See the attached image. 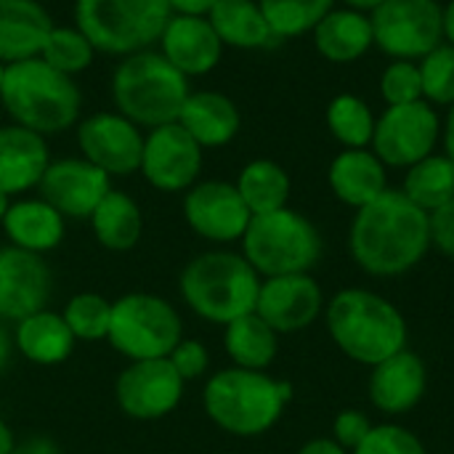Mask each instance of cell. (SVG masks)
Listing matches in <instances>:
<instances>
[{"instance_id": "1", "label": "cell", "mask_w": 454, "mask_h": 454, "mask_svg": "<svg viewBox=\"0 0 454 454\" xmlns=\"http://www.w3.org/2000/svg\"><path fill=\"white\" fill-rule=\"evenodd\" d=\"M431 247V215L399 189H388L375 202L354 210L348 253L354 263L375 279H394L415 271Z\"/></svg>"}, {"instance_id": "2", "label": "cell", "mask_w": 454, "mask_h": 454, "mask_svg": "<svg viewBox=\"0 0 454 454\" xmlns=\"http://www.w3.org/2000/svg\"><path fill=\"white\" fill-rule=\"evenodd\" d=\"M325 327L335 348L362 367H375L410 343V327L399 306L364 287L338 290L325 303Z\"/></svg>"}, {"instance_id": "3", "label": "cell", "mask_w": 454, "mask_h": 454, "mask_svg": "<svg viewBox=\"0 0 454 454\" xmlns=\"http://www.w3.org/2000/svg\"><path fill=\"white\" fill-rule=\"evenodd\" d=\"M0 104L11 122L40 136H53L80 122L82 90L74 77L35 56L5 67Z\"/></svg>"}, {"instance_id": "4", "label": "cell", "mask_w": 454, "mask_h": 454, "mask_svg": "<svg viewBox=\"0 0 454 454\" xmlns=\"http://www.w3.org/2000/svg\"><path fill=\"white\" fill-rule=\"evenodd\" d=\"M293 399V386L261 370L229 367L218 370L202 391L205 415L223 431L239 439L269 434L285 415Z\"/></svg>"}, {"instance_id": "5", "label": "cell", "mask_w": 454, "mask_h": 454, "mask_svg": "<svg viewBox=\"0 0 454 454\" xmlns=\"http://www.w3.org/2000/svg\"><path fill=\"white\" fill-rule=\"evenodd\" d=\"M261 282V274L242 253L207 250L184 266L178 287L181 298L197 317L226 327L255 311Z\"/></svg>"}, {"instance_id": "6", "label": "cell", "mask_w": 454, "mask_h": 454, "mask_svg": "<svg viewBox=\"0 0 454 454\" xmlns=\"http://www.w3.org/2000/svg\"><path fill=\"white\" fill-rule=\"evenodd\" d=\"M189 93V77L154 48L125 56L112 74L114 109L146 130L176 122Z\"/></svg>"}, {"instance_id": "7", "label": "cell", "mask_w": 454, "mask_h": 454, "mask_svg": "<svg viewBox=\"0 0 454 454\" xmlns=\"http://www.w3.org/2000/svg\"><path fill=\"white\" fill-rule=\"evenodd\" d=\"M322 253V231L309 215L293 210L290 205L274 213L253 215L242 237V255L261 274V279L311 274L319 266Z\"/></svg>"}, {"instance_id": "8", "label": "cell", "mask_w": 454, "mask_h": 454, "mask_svg": "<svg viewBox=\"0 0 454 454\" xmlns=\"http://www.w3.org/2000/svg\"><path fill=\"white\" fill-rule=\"evenodd\" d=\"M170 16L168 0H74V27L98 53L120 59L157 45Z\"/></svg>"}, {"instance_id": "9", "label": "cell", "mask_w": 454, "mask_h": 454, "mask_svg": "<svg viewBox=\"0 0 454 454\" xmlns=\"http://www.w3.org/2000/svg\"><path fill=\"white\" fill-rule=\"evenodd\" d=\"M181 338V317L165 298L152 293H128L112 303L106 340L125 359H168Z\"/></svg>"}, {"instance_id": "10", "label": "cell", "mask_w": 454, "mask_h": 454, "mask_svg": "<svg viewBox=\"0 0 454 454\" xmlns=\"http://www.w3.org/2000/svg\"><path fill=\"white\" fill-rule=\"evenodd\" d=\"M375 48L388 59L420 61L444 43V5L439 0H386L370 13Z\"/></svg>"}, {"instance_id": "11", "label": "cell", "mask_w": 454, "mask_h": 454, "mask_svg": "<svg viewBox=\"0 0 454 454\" xmlns=\"http://www.w3.org/2000/svg\"><path fill=\"white\" fill-rule=\"evenodd\" d=\"M442 146V114L428 101L386 106L378 114L370 149L391 170H407Z\"/></svg>"}, {"instance_id": "12", "label": "cell", "mask_w": 454, "mask_h": 454, "mask_svg": "<svg viewBox=\"0 0 454 454\" xmlns=\"http://www.w3.org/2000/svg\"><path fill=\"white\" fill-rule=\"evenodd\" d=\"M77 128V146L80 157L90 165L112 176H133L141 168L144 136L136 122L125 114L114 112H93L80 117Z\"/></svg>"}, {"instance_id": "13", "label": "cell", "mask_w": 454, "mask_h": 454, "mask_svg": "<svg viewBox=\"0 0 454 454\" xmlns=\"http://www.w3.org/2000/svg\"><path fill=\"white\" fill-rule=\"evenodd\" d=\"M202 146L178 125H160L144 136L141 168L138 173L165 194H178L192 189L202 173Z\"/></svg>"}, {"instance_id": "14", "label": "cell", "mask_w": 454, "mask_h": 454, "mask_svg": "<svg viewBox=\"0 0 454 454\" xmlns=\"http://www.w3.org/2000/svg\"><path fill=\"white\" fill-rule=\"evenodd\" d=\"M184 221L197 237L215 245H229L242 242L253 213L231 181L210 178L197 181L184 192Z\"/></svg>"}, {"instance_id": "15", "label": "cell", "mask_w": 454, "mask_h": 454, "mask_svg": "<svg viewBox=\"0 0 454 454\" xmlns=\"http://www.w3.org/2000/svg\"><path fill=\"white\" fill-rule=\"evenodd\" d=\"M184 378L176 372L170 359L130 362L117 383L114 396L120 410L133 420H160L176 412L184 396Z\"/></svg>"}, {"instance_id": "16", "label": "cell", "mask_w": 454, "mask_h": 454, "mask_svg": "<svg viewBox=\"0 0 454 454\" xmlns=\"http://www.w3.org/2000/svg\"><path fill=\"white\" fill-rule=\"evenodd\" d=\"M255 314L277 335H295L325 314V293L311 274L269 277L261 282Z\"/></svg>"}, {"instance_id": "17", "label": "cell", "mask_w": 454, "mask_h": 454, "mask_svg": "<svg viewBox=\"0 0 454 454\" xmlns=\"http://www.w3.org/2000/svg\"><path fill=\"white\" fill-rule=\"evenodd\" d=\"M40 197L64 218H90L96 205L109 194L112 178L85 157L51 160L40 181Z\"/></svg>"}, {"instance_id": "18", "label": "cell", "mask_w": 454, "mask_h": 454, "mask_svg": "<svg viewBox=\"0 0 454 454\" xmlns=\"http://www.w3.org/2000/svg\"><path fill=\"white\" fill-rule=\"evenodd\" d=\"M51 298V271L43 255L27 253L13 245L0 247V319L19 322Z\"/></svg>"}, {"instance_id": "19", "label": "cell", "mask_w": 454, "mask_h": 454, "mask_svg": "<svg viewBox=\"0 0 454 454\" xmlns=\"http://www.w3.org/2000/svg\"><path fill=\"white\" fill-rule=\"evenodd\" d=\"M428 391V367L412 348H404L380 364L370 367L367 396L370 404L388 415L402 418L412 412Z\"/></svg>"}, {"instance_id": "20", "label": "cell", "mask_w": 454, "mask_h": 454, "mask_svg": "<svg viewBox=\"0 0 454 454\" xmlns=\"http://www.w3.org/2000/svg\"><path fill=\"white\" fill-rule=\"evenodd\" d=\"M157 45V51L189 80L210 74L223 56V43L218 40L207 16L173 13Z\"/></svg>"}, {"instance_id": "21", "label": "cell", "mask_w": 454, "mask_h": 454, "mask_svg": "<svg viewBox=\"0 0 454 454\" xmlns=\"http://www.w3.org/2000/svg\"><path fill=\"white\" fill-rule=\"evenodd\" d=\"M51 165V152L45 136L27 130L16 122L0 125V192L19 197L37 189L45 168Z\"/></svg>"}, {"instance_id": "22", "label": "cell", "mask_w": 454, "mask_h": 454, "mask_svg": "<svg viewBox=\"0 0 454 454\" xmlns=\"http://www.w3.org/2000/svg\"><path fill=\"white\" fill-rule=\"evenodd\" d=\"M327 184L335 200L351 210H362L388 192V168L372 149H340L330 168Z\"/></svg>"}, {"instance_id": "23", "label": "cell", "mask_w": 454, "mask_h": 454, "mask_svg": "<svg viewBox=\"0 0 454 454\" xmlns=\"http://www.w3.org/2000/svg\"><path fill=\"white\" fill-rule=\"evenodd\" d=\"M202 149L231 144L242 128V114L234 98L221 90H192L176 120Z\"/></svg>"}, {"instance_id": "24", "label": "cell", "mask_w": 454, "mask_h": 454, "mask_svg": "<svg viewBox=\"0 0 454 454\" xmlns=\"http://www.w3.org/2000/svg\"><path fill=\"white\" fill-rule=\"evenodd\" d=\"M311 37H314L317 53L325 61L338 64V67L356 64L375 48L370 13H362L346 5H335L317 24Z\"/></svg>"}, {"instance_id": "25", "label": "cell", "mask_w": 454, "mask_h": 454, "mask_svg": "<svg viewBox=\"0 0 454 454\" xmlns=\"http://www.w3.org/2000/svg\"><path fill=\"white\" fill-rule=\"evenodd\" d=\"M0 226L8 237V245L35 255L56 250L67 234V218L43 197L13 200Z\"/></svg>"}, {"instance_id": "26", "label": "cell", "mask_w": 454, "mask_h": 454, "mask_svg": "<svg viewBox=\"0 0 454 454\" xmlns=\"http://www.w3.org/2000/svg\"><path fill=\"white\" fill-rule=\"evenodd\" d=\"M53 27L51 13L37 0H0V61L35 59Z\"/></svg>"}, {"instance_id": "27", "label": "cell", "mask_w": 454, "mask_h": 454, "mask_svg": "<svg viewBox=\"0 0 454 454\" xmlns=\"http://www.w3.org/2000/svg\"><path fill=\"white\" fill-rule=\"evenodd\" d=\"M207 19L223 48L263 51L279 43L258 0H218L207 13Z\"/></svg>"}, {"instance_id": "28", "label": "cell", "mask_w": 454, "mask_h": 454, "mask_svg": "<svg viewBox=\"0 0 454 454\" xmlns=\"http://www.w3.org/2000/svg\"><path fill=\"white\" fill-rule=\"evenodd\" d=\"M13 346L32 364L48 367V364H61L64 359H69L74 348V335L67 327L61 314L51 309H40L16 322Z\"/></svg>"}, {"instance_id": "29", "label": "cell", "mask_w": 454, "mask_h": 454, "mask_svg": "<svg viewBox=\"0 0 454 454\" xmlns=\"http://www.w3.org/2000/svg\"><path fill=\"white\" fill-rule=\"evenodd\" d=\"M88 221L96 242L114 253L133 250L144 234V215L138 202L120 189H109V194L96 205Z\"/></svg>"}, {"instance_id": "30", "label": "cell", "mask_w": 454, "mask_h": 454, "mask_svg": "<svg viewBox=\"0 0 454 454\" xmlns=\"http://www.w3.org/2000/svg\"><path fill=\"white\" fill-rule=\"evenodd\" d=\"M223 348L234 367L266 372L279 354V335L250 311L223 327Z\"/></svg>"}, {"instance_id": "31", "label": "cell", "mask_w": 454, "mask_h": 454, "mask_svg": "<svg viewBox=\"0 0 454 454\" xmlns=\"http://www.w3.org/2000/svg\"><path fill=\"white\" fill-rule=\"evenodd\" d=\"M234 186L253 215H263V213L287 207L290 194H293L290 173L277 160H269V157L250 160L239 170Z\"/></svg>"}, {"instance_id": "32", "label": "cell", "mask_w": 454, "mask_h": 454, "mask_svg": "<svg viewBox=\"0 0 454 454\" xmlns=\"http://www.w3.org/2000/svg\"><path fill=\"white\" fill-rule=\"evenodd\" d=\"M399 192L428 215L454 200V162L444 152H434L404 170Z\"/></svg>"}, {"instance_id": "33", "label": "cell", "mask_w": 454, "mask_h": 454, "mask_svg": "<svg viewBox=\"0 0 454 454\" xmlns=\"http://www.w3.org/2000/svg\"><path fill=\"white\" fill-rule=\"evenodd\" d=\"M325 122H327L330 136L343 149H370L378 114L372 112L367 98L356 93H338L327 104Z\"/></svg>"}, {"instance_id": "34", "label": "cell", "mask_w": 454, "mask_h": 454, "mask_svg": "<svg viewBox=\"0 0 454 454\" xmlns=\"http://www.w3.org/2000/svg\"><path fill=\"white\" fill-rule=\"evenodd\" d=\"M277 40L311 35L317 24L338 5V0H258Z\"/></svg>"}, {"instance_id": "35", "label": "cell", "mask_w": 454, "mask_h": 454, "mask_svg": "<svg viewBox=\"0 0 454 454\" xmlns=\"http://www.w3.org/2000/svg\"><path fill=\"white\" fill-rule=\"evenodd\" d=\"M96 48L93 43L72 24V27H59L53 24L45 43H43V51H40V59L45 64H51L53 69L74 77L80 72H85L93 59H96Z\"/></svg>"}, {"instance_id": "36", "label": "cell", "mask_w": 454, "mask_h": 454, "mask_svg": "<svg viewBox=\"0 0 454 454\" xmlns=\"http://www.w3.org/2000/svg\"><path fill=\"white\" fill-rule=\"evenodd\" d=\"M74 340H104L112 322V301L98 293H77L61 311Z\"/></svg>"}, {"instance_id": "37", "label": "cell", "mask_w": 454, "mask_h": 454, "mask_svg": "<svg viewBox=\"0 0 454 454\" xmlns=\"http://www.w3.org/2000/svg\"><path fill=\"white\" fill-rule=\"evenodd\" d=\"M423 80V101L436 109H447L454 104V45L442 43L428 56L418 61Z\"/></svg>"}, {"instance_id": "38", "label": "cell", "mask_w": 454, "mask_h": 454, "mask_svg": "<svg viewBox=\"0 0 454 454\" xmlns=\"http://www.w3.org/2000/svg\"><path fill=\"white\" fill-rule=\"evenodd\" d=\"M378 90H380V98H383L386 106L423 101V80H420L418 61L391 59L386 64V69L380 72Z\"/></svg>"}, {"instance_id": "39", "label": "cell", "mask_w": 454, "mask_h": 454, "mask_svg": "<svg viewBox=\"0 0 454 454\" xmlns=\"http://www.w3.org/2000/svg\"><path fill=\"white\" fill-rule=\"evenodd\" d=\"M351 454H428L420 436L399 423H375Z\"/></svg>"}, {"instance_id": "40", "label": "cell", "mask_w": 454, "mask_h": 454, "mask_svg": "<svg viewBox=\"0 0 454 454\" xmlns=\"http://www.w3.org/2000/svg\"><path fill=\"white\" fill-rule=\"evenodd\" d=\"M372 426L375 423L370 420L367 412H362V410H340L335 415V420H333V436L330 439L338 447H343L346 452H354L367 439Z\"/></svg>"}, {"instance_id": "41", "label": "cell", "mask_w": 454, "mask_h": 454, "mask_svg": "<svg viewBox=\"0 0 454 454\" xmlns=\"http://www.w3.org/2000/svg\"><path fill=\"white\" fill-rule=\"evenodd\" d=\"M168 359L176 367V372L184 378V383L202 378L210 367V354H207L205 343L192 340V338H181V343L170 351Z\"/></svg>"}, {"instance_id": "42", "label": "cell", "mask_w": 454, "mask_h": 454, "mask_svg": "<svg viewBox=\"0 0 454 454\" xmlns=\"http://www.w3.org/2000/svg\"><path fill=\"white\" fill-rule=\"evenodd\" d=\"M431 242L442 255L454 261V200L431 213Z\"/></svg>"}, {"instance_id": "43", "label": "cell", "mask_w": 454, "mask_h": 454, "mask_svg": "<svg viewBox=\"0 0 454 454\" xmlns=\"http://www.w3.org/2000/svg\"><path fill=\"white\" fill-rule=\"evenodd\" d=\"M13 454H61L59 444L48 436H29L27 442L16 444Z\"/></svg>"}, {"instance_id": "44", "label": "cell", "mask_w": 454, "mask_h": 454, "mask_svg": "<svg viewBox=\"0 0 454 454\" xmlns=\"http://www.w3.org/2000/svg\"><path fill=\"white\" fill-rule=\"evenodd\" d=\"M218 0H168L173 13H189V16H207Z\"/></svg>"}, {"instance_id": "45", "label": "cell", "mask_w": 454, "mask_h": 454, "mask_svg": "<svg viewBox=\"0 0 454 454\" xmlns=\"http://www.w3.org/2000/svg\"><path fill=\"white\" fill-rule=\"evenodd\" d=\"M298 454H351L346 452L343 447H338L330 436H319V439H311V442H306Z\"/></svg>"}, {"instance_id": "46", "label": "cell", "mask_w": 454, "mask_h": 454, "mask_svg": "<svg viewBox=\"0 0 454 454\" xmlns=\"http://www.w3.org/2000/svg\"><path fill=\"white\" fill-rule=\"evenodd\" d=\"M442 152L454 162V104L447 106V114L442 117Z\"/></svg>"}, {"instance_id": "47", "label": "cell", "mask_w": 454, "mask_h": 454, "mask_svg": "<svg viewBox=\"0 0 454 454\" xmlns=\"http://www.w3.org/2000/svg\"><path fill=\"white\" fill-rule=\"evenodd\" d=\"M13 333H8V327L3 325L0 319V372L8 367V359H11V351H13Z\"/></svg>"}, {"instance_id": "48", "label": "cell", "mask_w": 454, "mask_h": 454, "mask_svg": "<svg viewBox=\"0 0 454 454\" xmlns=\"http://www.w3.org/2000/svg\"><path fill=\"white\" fill-rule=\"evenodd\" d=\"M444 43L454 45V0L444 3Z\"/></svg>"}, {"instance_id": "49", "label": "cell", "mask_w": 454, "mask_h": 454, "mask_svg": "<svg viewBox=\"0 0 454 454\" xmlns=\"http://www.w3.org/2000/svg\"><path fill=\"white\" fill-rule=\"evenodd\" d=\"M340 5L346 8H354V11H362V13H372L375 8H380L386 0H338Z\"/></svg>"}, {"instance_id": "50", "label": "cell", "mask_w": 454, "mask_h": 454, "mask_svg": "<svg viewBox=\"0 0 454 454\" xmlns=\"http://www.w3.org/2000/svg\"><path fill=\"white\" fill-rule=\"evenodd\" d=\"M13 450H16V439L11 428L0 420V454H13Z\"/></svg>"}, {"instance_id": "51", "label": "cell", "mask_w": 454, "mask_h": 454, "mask_svg": "<svg viewBox=\"0 0 454 454\" xmlns=\"http://www.w3.org/2000/svg\"><path fill=\"white\" fill-rule=\"evenodd\" d=\"M11 202H13V200H11L8 194H3V192H0V223H3V218H5V213H8V207H11Z\"/></svg>"}, {"instance_id": "52", "label": "cell", "mask_w": 454, "mask_h": 454, "mask_svg": "<svg viewBox=\"0 0 454 454\" xmlns=\"http://www.w3.org/2000/svg\"><path fill=\"white\" fill-rule=\"evenodd\" d=\"M3 74H5V64L0 61V88H3Z\"/></svg>"}]
</instances>
